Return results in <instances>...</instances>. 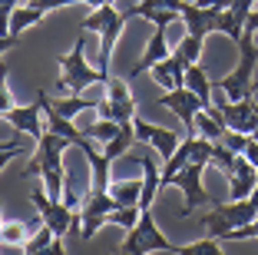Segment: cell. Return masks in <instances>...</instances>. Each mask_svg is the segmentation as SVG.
<instances>
[{
    "label": "cell",
    "mask_w": 258,
    "mask_h": 255,
    "mask_svg": "<svg viewBox=\"0 0 258 255\" xmlns=\"http://www.w3.org/2000/svg\"><path fill=\"white\" fill-rule=\"evenodd\" d=\"M119 252H126V255H136V252H179V245H172L169 235H162V229L156 225L152 209H146L143 219L126 232Z\"/></svg>",
    "instance_id": "cell-5"
},
{
    "label": "cell",
    "mask_w": 258,
    "mask_h": 255,
    "mask_svg": "<svg viewBox=\"0 0 258 255\" xmlns=\"http://www.w3.org/2000/svg\"><path fill=\"white\" fill-rule=\"evenodd\" d=\"M199 7H228V0H192Z\"/></svg>",
    "instance_id": "cell-35"
},
{
    "label": "cell",
    "mask_w": 258,
    "mask_h": 255,
    "mask_svg": "<svg viewBox=\"0 0 258 255\" xmlns=\"http://www.w3.org/2000/svg\"><path fill=\"white\" fill-rule=\"evenodd\" d=\"M255 96L248 99H225L222 106L215 110L222 113V120H225L228 129H238V133H255L258 129V110H255Z\"/></svg>",
    "instance_id": "cell-12"
},
{
    "label": "cell",
    "mask_w": 258,
    "mask_h": 255,
    "mask_svg": "<svg viewBox=\"0 0 258 255\" xmlns=\"http://www.w3.org/2000/svg\"><path fill=\"white\" fill-rule=\"evenodd\" d=\"M255 4H258V0H228V10L245 23V20H248V14L255 10Z\"/></svg>",
    "instance_id": "cell-29"
},
{
    "label": "cell",
    "mask_w": 258,
    "mask_h": 255,
    "mask_svg": "<svg viewBox=\"0 0 258 255\" xmlns=\"http://www.w3.org/2000/svg\"><path fill=\"white\" fill-rule=\"evenodd\" d=\"M133 156V152H129ZM139 166H143V195H139V209H152V202H156V195H159L162 189V173L156 169V159H152V152H143V156H133Z\"/></svg>",
    "instance_id": "cell-18"
},
{
    "label": "cell",
    "mask_w": 258,
    "mask_h": 255,
    "mask_svg": "<svg viewBox=\"0 0 258 255\" xmlns=\"http://www.w3.org/2000/svg\"><path fill=\"white\" fill-rule=\"evenodd\" d=\"M70 146H73V143H70L67 136L53 133V129H46V133L37 139V149H33L30 163L23 166L20 176H23V179H30V176H40L46 166H63V156H67Z\"/></svg>",
    "instance_id": "cell-9"
},
{
    "label": "cell",
    "mask_w": 258,
    "mask_h": 255,
    "mask_svg": "<svg viewBox=\"0 0 258 255\" xmlns=\"http://www.w3.org/2000/svg\"><path fill=\"white\" fill-rule=\"evenodd\" d=\"M225 120H222V113L215 110V106H202L196 116V133L205 136V139H212V143H219L222 133H225Z\"/></svg>",
    "instance_id": "cell-19"
},
{
    "label": "cell",
    "mask_w": 258,
    "mask_h": 255,
    "mask_svg": "<svg viewBox=\"0 0 258 255\" xmlns=\"http://www.w3.org/2000/svg\"><path fill=\"white\" fill-rule=\"evenodd\" d=\"M169 57V43H166V27L162 23H152V37H149V43H146V50H143V57H139V63L133 70H129V76L126 80H136V76H143V73H149L152 67L159 60H166Z\"/></svg>",
    "instance_id": "cell-16"
},
{
    "label": "cell",
    "mask_w": 258,
    "mask_h": 255,
    "mask_svg": "<svg viewBox=\"0 0 258 255\" xmlns=\"http://www.w3.org/2000/svg\"><path fill=\"white\" fill-rule=\"evenodd\" d=\"M251 136H255V139H258V129H255V133H251Z\"/></svg>",
    "instance_id": "cell-40"
},
{
    "label": "cell",
    "mask_w": 258,
    "mask_h": 255,
    "mask_svg": "<svg viewBox=\"0 0 258 255\" xmlns=\"http://www.w3.org/2000/svg\"><path fill=\"white\" fill-rule=\"evenodd\" d=\"M219 248H222V242L215 239V235H205V239H199V242L179 245V255H215Z\"/></svg>",
    "instance_id": "cell-25"
},
{
    "label": "cell",
    "mask_w": 258,
    "mask_h": 255,
    "mask_svg": "<svg viewBox=\"0 0 258 255\" xmlns=\"http://www.w3.org/2000/svg\"><path fill=\"white\" fill-rule=\"evenodd\" d=\"M133 126H136L139 143H146L152 152H159L162 159H169L175 149H179V143H182V136H179V133H172V129H166V126H156V123L143 120V116H136Z\"/></svg>",
    "instance_id": "cell-11"
},
{
    "label": "cell",
    "mask_w": 258,
    "mask_h": 255,
    "mask_svg": "<svg viewBox=\"0 0 258 255\" xmlns=\"http://www.w3.org/2000/svg\"><path fill=\"white\" fill-rule=\"evenodd\" d=\"M255 219L258 209L248 199H228V202H215L205 216H199V225H205V235H215L219 242H225L228 232H235V229L255 222Z\"/></svg>",
    "instance_id": "cell-3"
},
{
    "label": "cell",
    "mask_w": 258,
    "mask_h": 255,
    "mask_svg": "<svg viewBox=\"0 0 258 255\" xmlns=\"http://www.w3.org/2000/svg\"><path fill=\"white\" fill-rule=\"evenodd\" d=\"M60 63V80H56V90H67V93H83L93 90L96 83H106L109 73H103L99 67H90L86 60V30H80V37L73 40V50L67 57H56Z\"/></svg>",
    "instance_id": "cell-1"
},
{
    "label": "cell",
    "mask_w": 258,
    "mask_h": 255,
    "mask_svg": "<svg viewBox=\"0 0 258 255\" xmlns=\"http://www.w3.org/2000/svg\"><path fill=\"white\" fill-rule=\"evenodd\" d=\"M202 173H205V163H199V159H189V163H185L182 169H179V173H175L172 179L166 182V186L182 189V195H185L182 219L192 216L199 206H209V202H212V199H209V192H205V186H202Z\"/></svg>",
    "instance_id": "cell-8"
},
{
    "label": "cell",
    "mask_w": 258,
    "mask_h": 255,
    "mask_svg": "<svg viewBox=\"0 0 258 255\" xmlns=\"http://www.w3.org/2000/svg\"><path fill=\"white\" fill-rule=\"evenodd\" d=\"M225 179H228V199H248L251 189L258 186V166L248 163L245 152H238L235 166H232V173Z\"/></svg>",
    "instance_id": "cell-15"
},
{
    "label": "cell",
    "mask_w": 258,
    "mask_h": 255,
    "mask_svg": "<svg viewBox=\"0 0 258 255\" xmlns=\"http://www.w3.org/2000/svg\"><path fill=\"white\" fill-rule=\"evenodd\" d=\"M129 20H133V10H116V4H103V7H96L83 23H80V30L99 33V60H96V67L103 70V73H109L113 46H116L122 27H126Z\"/></svg>",
    "instance_id": "cell-2"
},
{
    "label": "cell",
    "mask_w": 258,
    "mask_h": 255,
    "mask_svg": "<svg viewBox=\"0 0 258 255\" xmlns=\"http://www.w3.org/2000/svg\"><path fill=\"white\" fill-rule=\"evenodd\" d=\"M136 4H149V7H162V10H175V14H182V7L189 0H136Z\"/></svg>",
    "instance_id": "cell-31"
},
{
    "label": "cell",
    "mask_w": 258,
    "mask_h": 255,
    "mask_svg": "<svg viewBox=\"0 0 258 255\" xmlns=\"http://www.w3.org/2000/svg\"><path fill=\"white\" fill-rule=\"evenodd\" d=\"M202 46H205L202 40H196L192 33H185V37L175 43V50H172V53H179L185 63H199V57H202Z\"/></svg>",
    "instance_id": "cell-26"
},
{
    "label": "cell",
    "mask_w": 258,
    "mask_h": 255,
    "mask_svg": "<svg viewBox=\"0 0 258 255\" xmlns=\"http://www.w3.org/2000/svg\"><path fill=\"white\" fill-rule=\"evenodd\" d=\"M251 40H255V46H258V30H255V33H251Z\"/></svg>",
    "instance_id": "cell-39"
},
{
    "label": "cell",
    "mask_w": 258,
    "mask_h": 255,
    "mask_svg": "<svg viewBox=\"0 0 258 255\" xmlns=\"http://www.w3.org/2000/svg\"><path fill=\"white\" fill-rule=\"evenodd\" d=\"M225 7H199V4H185L182 7V23H185V33H192L196 40H202L209 33H219V14Z\"/></svg>",
    "instance_id": "cell-14"
},
{
    "label": "cell",
    "mask_w": 258,
    "mask_h": 255,
    "mask_svg": "<svg viewBox=\"0 0 258 255\" xmlns=\"http://www.w3.org/2000/svg\"><path fill=\"white\" fill-rule=\"evenodd\" d=\"M113 4H116V0H113Z\"/></svg>",
    "instance_id": "cell-42"
},
{
    "label": "cell",
    "mask_w": 258,
    "mask_h": 255,
    "mask_svg": "<svg viewBox=\"0 0 258 255\" xmlns=\"http://www.w3.org/2000/svg\"><path fill=\"white\" fill-rule=\"evenodd\" d=\"M245 156H248V163L258 166V139H255V136H251V143L245 146Z\"/></svg>",
    "instance_id": "cell-33"
},
{
    "label": "cell",
    "mask_w": 258,
    "mask_h": 255,
    "mask_svg": "<svg viewBox=\"0 0 258 255\" xmlns=\"http://www.w3.org/2000/svg\"><path fill=\"white\" fill-rule=\"evenodd\" d=\"M27 4H33L37 10H43V14H50V10H60V7H73V4H83V0H27Z\"/></svg>",
    "instance_id": "cell-30"
},
{
    "label": "cell",
    "mask_w": 258,
    "mask_h": 255,
    "mask_svg": "<svg viewBox=\"0 0 258 255\" xmlns=\"http://www.w3.org/2000/svg\"><path fill=\"white\" fill-rule=\"evenodd\" d=\"M185 86H189V90H196L199 99H202L205 106H212V90H215V83L209 80V73H205L199 63H192V67L185 70Z\"/></svg>",
    "instance_id": "cell-21"
},
{
    "label": "cell",
    "mask_w": 258,
    "mask_h": 255,
    "mask_svg": "<svg viewBox=\"0 0 258 255\" xmlns=\"http://www.w3.org/2000/svg\"><path fill=\"white\" fill-rule=\"evenodd\" d=\"M80 129H83L90 139H96V143H109V139H113V136L122 129V123H116V120H103V116H99L96 123L80 120Z\"/></svg>",
    "instance_id": "cell-23"
},
{
    "label": "cell",
    "mask_w": 258,
    "mask_h": 255,
    "mask_svg": "<svg viewBox=\"0 0 258 255\" xmlns=\"http://www.w3.org/2000/svg\"><path fill=\"white\" fill-rule=\"evenodd\" d=\"M43 10H37L33 4H20V7H14L10 10V17H7V33H4V50H10V46L20 40V33L23 30H30L33 23H40L43 20Z\"/></svg>",
    "instance_id": "cell-17"
},
{
    "label": "cell",
    "mask_w": 258,
    "mask_h": 255,
    "mask_svg": "<svg viewBox=\"0 0 258 255\" xmlns=\"http://www.w3.org/2000/svg\"><path fill=\"white\" fill-rule=\"evenodd\" d=\"M235 159H238V152H232L225 143H215L212 146V166H219L222 173H232V166H235Z\"/></svg>",
    "instance_id": "cell-27"
},
{
    "label": "cell",
    "mask_w": 258,
    "mask_h": 255,
    "mask_svg": "<svg viewBox=\"0 0 258 255\" xmlns=\"http://www.w3.org/2000/svg\"><path fill=\"white\" fill-rule=\"evenodd\" d=\"M17 7V0H4V14H7L10 17V10H14Z\"/></svg>",
    "instance_id": "cell-37"
},
{
    "label": "cell",
    "mask_w": 258,
    "mask_h": 255,
    "mask_svg": "<svg viewBox=\"0 0 258 255\" xmlns=\"http://www.w3.org/2000/svg\"><path fill=\"white\" fill-rule=\"evenodd\" d=\"M139 143V136H136V126H133V123H122V129L119 133L113 136V139H109V143H103V152H106L109 159H122V156H129V152H133V146Z\"/></svg>",
    "instance_id": "cell-20"
},
{
    "label": "cell",
    "mask_w": 258,
    "mask_h": 255,
    "mask_svg": "<svg viewBox=\"0 0 258 255\" xmlns=\"http://www.w3.org/2000/svg\"><path fill=\"white\" fill-rule=\"evenodd\" d=\"M109 192L119 206H139V195H143V179H113L109 182Z\"/></svg>",
    "instance_id": "cell-22"
},
{
    "label": "cell",
    "mask_w": 258,
    "mask_h": 255,
    "mask_svg": "<svg viewBox=\"0 0 258 255\" xmlns=\"http://www.w3.org/2000/svg\"><path fill=\"white\" fill-rule=\"evenodd\" d=\"M96 116L116 120V123H133L136 120L139 113H136V99L129 93V80H122V76H116V73L106 76V96L99 99Z\"/></svg>",
    "instance_id": "cell-6"
},
{
    "label": "cell",
    "mask_w": 258,
    "mask_h": 255,
    "mask_svg": "<svg viewBox=\"0 0 258 255\" xmlns=\"http://www.w3.org/2000/svg\"><path fill=\"white\" fill-rule=\"evenodd\" d=\"M248 202H251V206H255V209H258V186L251 189V195H248Z\"/></svg>",
    "instance_id": "cell-38"
},
{
    "label": "cell",
    "mask_w": 258,
    "mask_h": 255,
    "mask_svg": "<svg viewBox=\"0 0 258 255\" xmlns=\"http://www.w3.org/2000/svg\"><path fill=\"white\" fill-rule=\"evenodd\" d=\"M143 219V209L139 206H116L113 212H109V225H119V229H133V225Z\"/></svg>",
    "instance_id": "cell-24"
},
{
    "label": "cell",
    "mask_w": 258,
    "mask_h": 255,
    "mask_svg": "<svg viewBox=\"0 0 258 255\" xmlns=\"http://www.w3.org/2000/svg\"><path fill=\"white\" fill-rule=\"evenodd\" d=\"M156 106H166L169 113H175L179 120H182L185 133H196V116L199 110H202V99H199L196 90H189V86H175V90H166L159 99H156Z\"/></svg>",
    "instance_id": "cell-10"
},
{
    "label": "cell",
    "mask_w": 258,
    "mask_h": 255,
    "mask_svg": "<svg viewBox=\"0 0 258 255\" xmlns=\"http://www.w3.org/2000/svg\"><path fill=\"white\" fill-rule=\"evenodd\" d=\"M255 110H258V106H255Z\"/></svg>",
    "instance_id": "cell-41"
},
{
    "label": "cell",
    "mask_w": 258,
    "mask_h": 255,
    "mask_svg": "<svg viewBox=\"0 0 258 255\" xmlns=\"http://www.w3.org/2000/svg\"><path fill=\"white\" fill-rule=\"evenodd\" d=\"M219 143H225L232 152H245V146L251 143V133H238V129H225Z\"/></svg>",
    "instance_id": "cell-28"
},
{
    "label": "cell",
    "mask_w": 258,
    "mask_h": 255,
    "mask_svg": "<svg viewBox=\"0 0 258 255\" xmlns=\"http://www.w3.org/2000/svg\"><path fill=\"white\" fill-rule=\"evenodd\" d=\"M83 4H86L90 10H96V7H103V4H113V0H83Z\"/></svg>",
    "instance_id": "cell-36"
},
{
    "label": "cell",
    "mask_w": 258,
    "mask_h": 255,
    "mask_svg": "<svg viewBox=\"0 0 258 255\" xmlns=\"http://www.w3.org/2000/svg\"><path fill=\"white\" fill-rule=\"evenodd\" d=\"M30 202H33V209H37V216L43 219L60 239L73 229V225H80V212H76L73 206H67L63 199H53V195L43 189V182L30 192Z\"/></svg>",
    "instance_id": "cell-7"
},
{
    "label": "cell",
    "mask_w": 258,
    "mask_h": 255,
    "mask_svg": "<svg viewBox=\"0 0 258 255\" xmlns=\"http://www.w3.org/2000/svg\"><path fill=\"white\" fill-rule=\"evenodd\" d=\"M238 63L232 73H225L215 86L228 93V99H248L255 96V63H258V46L251 40V33H245L238 40Z\"/></svg>",
    "instance_id": "cell-4"
},
{
    "label": "cell",
    "mask_w": 258,
    "mask_h": 255,
    "mask_svg": "<svg viewBox=\"0 0 258 255\" xmlns=\"http://www.w3.org/2000/svg\"><path fill=\"white\" fill-rule=\"evenodd\" d=\"M23 152V146H20V139H14V143H4V152H0V163L7 166V159H14V156H20Z\"/></svg>",
    "instance_id": "cell-32"
},
{
    "label": "cell",
    "mask_w": 258,
    "mask_h": 255,
    "mask_svg": "<svg viewBox=\"0 0 258 255\" xmlns=\"http://www.w3.org/2000/svg\"><path fill=\"white\" fill-rule=\"evenodd\" d=\"M4 120H7L17 133L33 136V139H40V136L46 133L43 103H40V99H37V103H30V106H10V110H4Z\"/></svg>",
    "instance_id": "cell-13"
},
{
    "label": "cell",
    "mask_w": 258,
    "mask_h": 255,
    "mask_svg": "<svg viewBox=\"0 0 258 255\" xmlns=\"http://www.w3.org/2000/svg\"><path fill=\"white\" fill-rule=\"evenodd\" d=\"M258 30V4H255V10L248 14V20H245V33H255Z\"/></svg>",
    "instance_id": "cell-34"
}]
</instances>
